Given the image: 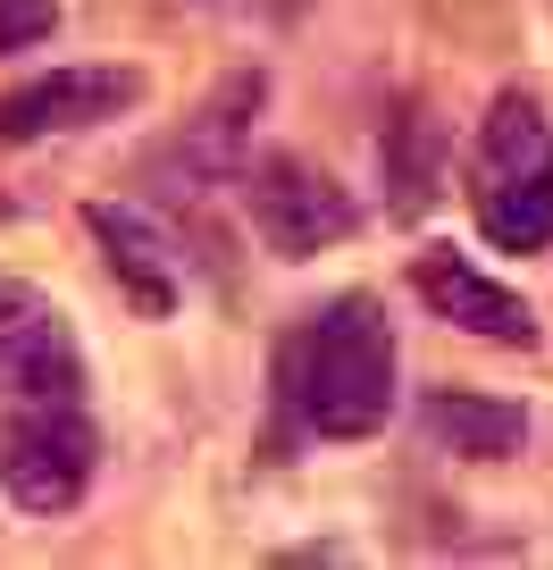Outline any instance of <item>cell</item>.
Segmentation results:
<instances>
[{
  "label": "cell",
  "instance_id": "1",
  "mask_svg": "<svg viewBox=\"0 0 553 570\" xmlns=\"http://www.w3.org/2000/svg\"><path fill=\"white\" fill-rule=\"evenodd\" d=\"M277 403L327 445H361L394 420V327L377 294H336L294 327L277 353Z\"/></svg>",
  "mask_w": 553,
  "mask_h": 570
},
{
  "label": "cell",
  "instance_id": "2",
  "mask_svg": "<svg viewBox=\"0 0 553 570\" xmlns=\"http://www.w3.org/2000/svg\"><path fill=\"white\" fill-rule=\"evenodd\" d=\"M470 210L495 252L553 244V118L536 92H495L470 142Z\"/></svg>",
  "mask_w": 553,
  "mask_h": 570
},
{
  "label": "cell",
  "instance_id": "3",
  "mask_svg": "<svg viewBox=\"0 0 553 570\" xmlns=\"http://www.w3.org/2000/svg\"><path fill=\"white\" fill-rule=\"evenodd\" d=\"M92 470H101V436H92L85 403H9L0 411V487L34 520H59L85 503Z\"/></svg>",
  "mask_w": 553,
  "mask_h": 570
},
{
  "label": "cell",
  "instance_id": "4",
  "mask_svg": "<svg viewBox=\"0 0 553 570\" xmlns=\"http://www.w3.org/2000/svg\"><path fill=\"white\" fill-rule=\"evenodd\" d=\"M235 185H244V210H251V235H260L277 261H310V252L344 244V235L361 227V202L344 194L327 168L294 160V151H260L244 168H235Z\"/></svg>",
  "mask_w": 553,
  "mask_h": 570
},
{
  "label": "cell",
  "instance_id": "5",
  "mask_svg": "<svg viewBox=\"0 0 553 570\" xmlns=\"http://www.w3.org/2000/svg\"><path fill=\"white\" fill-rule=\"evenodd\" d=\"M260 101H268V68H235L227 85L185 118V135H168L144 160V177H160V194H185V202H201L210 185H235V168H244V151H251Z\"/></svg>",
  "mask_w": 553,
  "mask_h": 570
},
{
  "label": "cell",
  "instance_id": "6",
  "mask_svg": "<svg viewBox=\"0 0 553 570\" xmlns=\"http://www.w3.org/2000/svg\"><path fill=\"white\" fill-rule=\"evenodd\" d=\"M0 394L9 403H85V344L34 285L0 277Z\"/></svg>",
  "mask_w": 553,
  "mask_h": 570
},
{
  "label": "cell",
  "instance_id": "7",
  "mask_svg": "<svg viewBox=\"0 0 553 570\" xmlns=\"http://www.w3.org/2000/svg\"><path fill=\"white\" fill-rule=\"evenodd\" d=\"M144 101V68H51L34 85L0 92V142H42V135H85L101 118H126V109Z\"/></svg>",
  "mask_w": 553,
  "mask_h": 570
},
{
  "label": "cell",
  "instance_id": "8",
  "mask_svg": "<svg viewBox=\"0 0 553 570\" xmlns=\"http://www.w3.org/2000/svg\"><path fill=\"white\" fill-rule=\"evenodd\" d=\"M411 294H419L445 327H462V336H478V344H503V353H536V344H545L536 311L520 303L512 285H495L478 261H462L453 244H436V252L411 261Z\"/></svg>",
  "mask_w": 553,
  "mask_h": 570
},
{
  "label": "cell",
  "instance_id": "9",
  "mask_svg": "<svg viewBox=\"0 0 553 570\" xmlns=\"http://www.w3.org/2000/svg\"><path fill=\"white\" fill-rule=\"evenodd\" d=\"M85 227H92V244L109 252L126 303L144 311V320H168V311H177V277H185L177 235L151 210H135V202H85Z\"/></svg>",
  "mask_w": 553,
  "mask_h": 570
},
{
  "label": "cell",
  "instance_id": "10",
  "mask_svg": "<svg viewBox=\"0 0 553 570\" xmlns=\"http://www.w3.org/2000/svg\"><path fill=\"white\" fill-rule=\"evenodd\" d=\"M419 428H428L445 453H462V462H512V453L529 445V411L503 403V394H453V386H436L428 403H419Z\"/></svg>",
  "mask_w": 553,
  "mask_h": 570
},
{
  "label": "cell",
  "instance_id": "11",
  "mask_svg": "<svg viewBox=\"0 0 553 570\" xmlns=\"http://www.w3.org/2000/svg\"><path fill=\"white\" fill-rule=\"evenodd\" d=\"M377 160H386V185H394V210H428L436 194V126L419 118V109H403V118H386V142H377Z\"/></svg>",
  "mask_w": 553,
  "mask_h": 570
},
{
  "label": "cell",
  "instance_id": "12",
  "mask_svg": "<svg viewBox=\"0 0 553 570\" xmlns=\"http://www.w3.org/2000/svg\"><path fill=\"white\" fill-rule=\"evenodd\" d=\"M51 26H59V0H0V59L51 42Z\"/></svg>",
  "mask_w": 553,
  "mask_h": 570
}]
</instances>
